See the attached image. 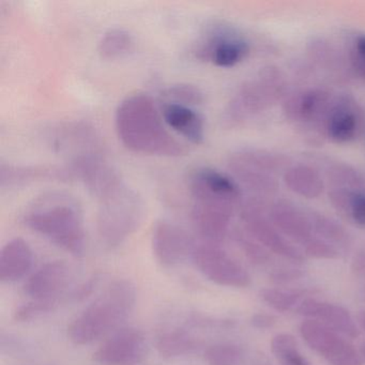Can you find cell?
Listing matches in <instances>:
<instances>
[{"label":"cell","instance_id":"cell-32","mask_svg":"<svg viewBox=\"0 0 365 365\" xmlns=\"http://www.w3.org/2000/svg\"><path fill=\"white\" fill-rule=\"evenodd\" d=\"M361 356H362L363 361H365V343L362 344L360 348Z\"/></svg>","mask_w":365,"mask_h":365},{"label":"cell","instance_id":"cell-29","mask_svg":"<svg viewBox=\"0 0 365 365\" xmlns=\"http://www.w3.org/2000/svg\"><path fill=\"white\" fill-rule=\"evenodd\" d=\"M275 322L277 320H275L274 316L268 315V314H256L252 318V324L260 330L272 328Z\"/></svg>","mask_w":365,"mask_h":365},{"label":"cell","instance_id":"cell-27","mask_svg":"<svg viewBox=\"0 0 365 365\" xmlns=\"http://www.w3.org/2000/svg\"><path fill=\"white\" fill-rule=\"evenodd\" d=\"M347 210L350 217L361 226H365V194L351 193L347 198Z\"/></svg>","mask_w":365,"mask_h":365},{"label":"cell","instance_id":"cell-11","mask_svg":"<svg viewBox=\"0 0 365 365\" xmlns=\"http://www.w3.org/2000/svg\"><path fill=\"white\" fill-rule=\"evenodd\" d=\"M70 268L61 260L42 264L25 283V294L37 301L57 302V298L66 289L70 281Z\"/></svg>","mask_w":365,"mask_h":365},{"label":"cell","instance_id":"cell-1","mask_svg":"<svg viewBox=\"0 0 365 365\" xmlns=\"http://www.w3.org/2000/svg\"><path fill=\"white\" fill-rule=\"evenodd\" d=\"M117 135L123 146L142 155L177 158L187 148L168 129L161 110L146 93L125 98L115 116Z\"/></svg>","mask_w":365,"mask_h":365},{"label":"cell","instance_id":"cell-2","mask_svg":"<svg viewBox=\"0 0 365 365\" xmlns=\"http://www.w3.org/2000/svg\"><path fill=\"white\" fill-rule=\"evenodd\" d=\"M25 225L36 234L74 256L85 250L82 212L72 196L48 193L34 200L23 217Z\"/></svg>","mask_w":365,"mask_h":365},{"label":"cell","instance_id":"cell-23","mask_svg":"<svg viewBox=\"0 0 365 365\" xmlns=\"http://www.w3.org/2000/svg\"><path fill=\"white\" fill-rule=\"evenodd\" d=\"M166 102L195 106L202 102V93L197 87L189 84L176 85L164 91Z\"/></svg>","mask_w":365,"mask_h":365},{"label":"cell","instance_id":"cell-17","mask_svg":"<svg viewBox=\"0 0 365 365\" xmlns=\"http://www.w3.org/2000/svg\"><path fill=\"white\" fill-rule=\"evenodd\" d=\"M359 123L356 110L349 104H337L329 117V136L341 144L350 142L358 133Z\"/></svg>","mask_w":365,"mask_h":365},{"label":"cell","instance_id":"cell-18","mask_svg":"<svg viewBox=\"0 0 365 365\" xmlns=\"http://www.w3.org/2000/svg\"><path fill=\"white\" fill-rule=\"evenodd\" d=\"M155 346L163 358L175 359L193 354L197 348V341L187 331L173 329L161 333Z\"/></svg>","mask_w":365,"mask_h":365},{"label":"cell","instance_id":"cell-8","mask_svg":"<svg viewBox=\"0 0 365 365\" xmlns=\"http://www.w3.org/2000/svg\"><path fill=\"white\" fill-rule=\"evenodd\" d=\"M148 354V343L142 331L120 329L106 339L93 354V360L103 365H133Z\"/></svg>","mask_w":365,"mask_h":365},{"label":"cell","instance_id":"cell-7","mask_svg":"<svg viewBox=\"0 0 365 365\" xmlns=\"http://www.w3.org/2000/svg\"><path fill=\"white\" fill-rule=\"evenodd\" d=\"M249 46L237 34L226 27L211 29L196 46L198 59L220 68L238 65L249 54Z\"/></svg>","mask_w":365,"mask_h":365},{"label":"cell","instance_id":"cell-31","mask_svg":"<svg viewBox=\"0 0 365 365\" xmlns=\"http://www.w3.org/2000/svg\"><path fill=\"white\" fill-rule=\"evenodd\" d=\"M358 324L363 330L365 331V311L359 312L358 314Z\"/></svg>","mask_w":365,"mask_h":365},{"label":"cell","instance_id":"cell-13","mask_svg":"<svg viewBox=\"0 0 365 365\" xmlns=\"http://www.w3.org/2000/svg\"><path fill=\"white\" fill-rule=\"evenodd\" d=\"M242 219L247 234L254 240L262 245L264 249L267 247L273 253L292 262H303L304 256L302 253L292 245V243L288 242L277 230H275L270 224L267 223L266 220L260 217L255 211L249 210V209L243 211Z\"/></svg>","mask_w":365,"mask_h":365},{"label":"cell","instance_id":"cell-3","mask_svg":"<svg viewBox=\"0 0 365 365\" xmlns=\"http://www.w3.org/2000/svg\"><path fill=\"white\" fill-rule=\"evenodd\" d=\"M135 288L128 281L113 283L68 327V337L78 346L89 345L118 328L135 304Z\"/></svg>","mask_w":365,"mask_h":365},{"label":"cell","instance_id":"cell-4","mask_svg":"<svg viewBox=\"0 0 365 365\" xmlns=\"http://www.w3.org/2000/svg\"><path fill=\"white\" fill-rule=\"evenodd\" d=\"M98 232L106 245H120L135 232L144 215V204L123 181L97 198Z\"/></svg>","mask_w":365,"mask_h":365},{"label":"cell","instance_id":"cell-28","mask_svg":"<svg viewBox=\"0 0 365 365\" xmlns=\"http://www.w3.org/2000/svg\"><path fill=\"white\" fill-rule=\"evenodd\" d=\"M352 63L359 76L365 78V36L356 38Z\"/></svg>","mask_w":365,"mask_h":365},{"label":"cell","instance_id":"cell-15","mask_svg":"<svg viewBox=\"0 0 365 365\" xmlns=\"http://www.w3.org/2000/svg\"><path fill=\"white\" fill-rule=\"evenodd\" d=\"M162 116L168 128L192 144H202L205 140V123L194 106L165 102L161 108Z\"/></svg>","mask_w":365,"mask_h":365},{"label":"cell","instance_id":"cell-21","mask_svg":"<svg viewBox=\"0 0 365 365\" xmlns=\"http://www.w3.org/2000/svg\"><path fill=\"white\" fill-rule=\"evenodd\" d=\"M205 361L208 365H243L245 354L240 346L232 343H217L205 350Z\"/></svg>","mask_w":365,"mask_h":365},{"label":"cell","instance_id":"cell-20","mask_svg":"<svg viewBox=\"0 0 365 365\" xmlns=\"http://www.w3.org/2000/svg\"><path fill=\"white\" fill-rule=\"evenodd\" d=\"M271 351L282 365H311L292 335L279 333L271 341Z\"/></svg>","mask_w":365,"mask_h":365},{"label":"cell","instance_id":"cell-26","mask_svg":"<svg viewBox=\"0 0 365 365\" xmlns=\"http://www.w3.org/2000/svg\"><path fill=\"white\" fill-rule=\"evenodd\" d=\"M238 241L243 251L247 254V257L254 264H262H262H266L268 260L270 259V256L268 255L264 247H260L259 243L252 239V237L241 232V234L238 235Z\"/></svg>","mask_w":365,"mask_h":365},{"label":"cell","instance_id":"cell-16","mask_svg":"<svg viewBox=\"0 0 365 365\" xmlns=\"http://www.w3.org/2000/svg\"><path fill=\"white\" fill-rule=\"evenodd\" d=\"M33 262L34 254L29 243L22 238L12 239L0 252V281H20L31 271Z\"/></svg>","mask_w":365,"mask_h":365},{"label":"cell","instance_id":"cell-30","mask_svg":"<svg viewBox=\"0 0 365 365\" xmlns=\"http://www.w3.org/2000/svg\"><path fill=\"white\" fill-rule=\"evenodd\" d=\"M351 269L356 277H365V251L359 252L354 256Z\"/></svg>","mask_w":365,"mask_h":365},{"label":"cell","instance_id":"cell-14","mask_svg":"<svg viewBox=\"0 0 365 365\" xmlns=\"http://www.w3.org/2000/svg\"><path fill=\"white\" fill-rule=\"evenodd\" d=\"M192 196H211L235 202L240 197L237 183L223 173L210 168H200L192 173L189 179Z\"/></svg>","mask_w":365,"mask_h":365},{"label":"cell","instance_id":"cell-5","mask_svg":"<svg viewBox=\"0 0 365 365\" xmlns=\"http://www.w3.org/2000/svg\"><path fill=\"white\" fill-rule=\"evenodd\" d=\"M191 258L200 272L217 285L245 288L251 284V277L245 267L219 243L204 241L195 245Z\"/></svg>","mask_w":365,"mask_h":365},{"label":"cell","instance_id":"cell-19","mask_svg":"<svg viewBox=\"0 0 365 365\" xmlns=\"http://www.w3.org/2000/svg\"><path fill=\"white\" fill-rule=\"evenodd\" d=\"M134 48L133 36L123 29H113L102 36L98 44L100 57L115 61L127 56Z\"/></svg>","mask_w":365,"mask_h":365},{"label":"cell","instance_id":"cell-9","mask_svg":"<svg viewBox=\"0 0 365 365\" xmlns=\"http://www.w3.org/2000/svg\"><path fill=\"white\" fill-rule=\"evenodd\" d=\"M192 200V222L196 232L207 242H221L227 235L234 204L211 197Z\"/></svg>","mask_w":365,"mask_h":365},{"label":"cell","instance_id":"cell-12","mask_svg":"<svg viewBox=\"0 0 365 365\" xmlns=\"http://www.w3.org/2000/svg\"><path fill=\"white\" fill-rule=\"evenodd\" d=\"M300 315L333 329L344 336L356 339L360 334L358 324L345 307L316 299H304L297 307Z\"/></svg>","mask_w":365,"mask_h":365},{"label":"cell","instance_id":"cell-10","mask_svg":"<svg viewBox=\"0 0 365 365\" xmlns=\"http://www.w3.org/2000/svg\"><path fill=\"white\" fill-rule=\"evenodd\" d=\"M196 243L180 226L160 221L153 227L151 245L155 259L166 268L178 266L189 256L192 257Z\"/></svg>","mask_w":365,"mask_h":365},{"label":"cell","instance_id":"cell-24","mask_svg":"<svg viewBox=\"0 0 365 365\" xmlns=\"http://www.w3.org/2000/svg\"><path fill=\"white\" fill-rule=\"evenodd\" d=\"M313 230H316V232L324 237L326 240L329 242H332L333 245H339V247H347L348 243V235L346 234L345 230L339 225H336L334 222L329 221V220L322 219V217H318L315 220L313 223Z\"/></svg>","mask_w":365,"mask_h":365},{"label":"cell","instance_id":"cell-25","mask_svg":"<svg viewBox=\"0 0 365 365\" xmlns=\"http://www.w3.org/2000/svg\"><path fill=\"white\" fill-rule=\"evenodd\" d=\"M57 302L51 301L31 300L27 304L22 305L16 309L14 318L16 322H27L41 317L44 314L50 313L56 307Z\"/></svg>","mask_w":365,"mask_h":365},{"label":"cell","instance_id":"cell-6","mask_svg":"<svg viewBox=\"0 0 365 365\" xmlns=\"http://www.w3.org/2000/svg\"><path fill=\"white\" fill-rule=\"evenodd\" d=\"M305 343L330 365H362L360 351L337 331L315 320L307 319L300 326Z\"/></svg>","mask_w":365,"mask_h":365},{"label":"cell","instance_id":"cell-22","mask_svg":"<svg viewBox=\"0 0 365 365\" xmlns=\"http://www.w3.org/2000/svg\"><path fill=\"white\" fill-rule=\"evenodd\" d=\"M262 300L274 309L275 311L287 312L298 307L302 301V294L294 290L279 289V288H264L260 292Z\"/></svg>","mask_w":365,"mask_h":365}]
</instances>
